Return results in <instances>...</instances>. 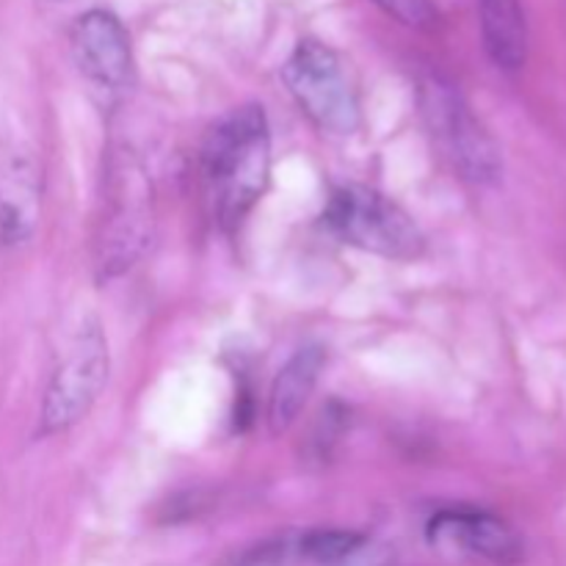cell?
<instances>
[{
    "instance_id": "obj_10",
    "label": "cell",
    "mask_w": 566,
    "mask_h": 566,
    "mask_svg": "<svg viewBox=\"0 0 566 566\" xmlns=\"http://www.w3.org/2000/svg\"><path fill=\"white\" fill-rule=\"evenodd\" d=\"M39 219V171L25 155L0 160V243L31 238Z\"/></svg>"
},
{
    "instance_id": "obj_14",
    "label": "cell",
    "mask_w": 566,
    "mask_h": 566,
    "mask_svg": "<svg viewBox=\"0 0 566 566\" xmlns=\"http://www.w3.org/2000/svg\"><path fill=\"white\" fill-rule=\"evenodd\" d=\"M374 3L409 28H431L437 22V9L431 0H374Z\"/></svg>"
},
{
    "instance_id": "obj_5",
    "label": "cell",
    "mask_w": 566,
    "mask_h": 566,
    "mask_svg": "<svg viewBox=\"0 0 566 566\" xmlns=\"http://www.w3.org/2000/svg\"><path fill=\"white\" fill-rule=\"evenodd\" d=\"M282 81L318 130L329 136H352L363 125L357 92L343 61L318 39H302L282 64Z\"/></svg>"
},
{
    "instance_id": "obj_4",
    "label": "cell",
    "mask_w": 566,
    "mask_h": 566,
    "mask_svg": "<svg viewBox=\"0 0 566 566\" xmlns=\"http://www.w3.org/2000/svg\"><path fill=\"white\" fill-rule=\"evenodd\" d=\"M420 111L457 175L473 186H492L503 175L501 147L451 81L429 75L420 83Z\"/></svg>"
},
{
    "instance_id": "obj_8",
    "label": "cell",
    "mask_w": 566,
    "mask_h": 566,
    "mask_svg": "<svg viewBox=\"0 0 566 566\" xmlns=\"http://www.w3.org/2000/svg\"><path fill=\"white\" fill-rule=\"evenodd\" d=\"M431 542H453L473 556L512 566L523 562V539L503 517L479 509H446L429 523Z\"/></svg>"
},
{
    "instance_id": "obj_6",
    "label": "cell",
    "mask_w": 566,
    "mask_h": 566,
    "mask_svg": "<svg viewBox=\"0 0 566 566\" xmlns=\"http://www.w3.org/2000/svg\"><path fill=\"white\" fill-rule=\"evenodd\" d=\"M108 370V340H105L99 321L92 318L77 329L70 354L61 359L48 390H44L39 431L44 437L61 434V431L81 423L103 392Z\"/></svg>"
},
{
    "instance_id": "obj_11",
    "label": "cell",
    "mask_w": 566,
    "mask_h": 566,
    "mask_svg": "<svg viewBox=\"0 0 566 566\" xmlns=\"http://www.w3.org/2000/svg\"><path fill=\"white\" fill-rule=\"evenodd\" d=\"M479 6L486 53L501 70L517 72L528 55L523 3L520 0H479Z\"/></svg>"
},
{
    "instance_id": "obj_7",
    "label": "cell",
    "mask_w": 566,
    "mask_h": 566,
    "mask_svg": "<svg viewBox=\"0 0 566 566\" xmlns=\"http://www.w3.org/2000/svg\"><path fill=\"white\" fill-rule=\"evenodd\" d=\"M70 48L77 70L103 92H125L136 75L127 28L108 9H88L70 28Z\"/></svg>"
},
{
    "instance_id": "obj_13",
    "label": "cell",
    "mask_w": 566,
    "mask_h": 566,
    "mask_svg": "<svg viewBox=\"0 0 566 566\" xmlns=\"http://www.w3.org/2000/svg\"><path fill=\"white\" fill-rule=\"evenodd\" d=\"M348 426V409L343 407L340 401H329L324 409H321L318 420L313 426V434L307 440V453L313 462L326 464L335 453L337 442H340L343 431Z\"/></svg>"
},
{
    "instance_id": "obj_9",
    "label": "cell",
    "mask_w": 566,
    "mask_h": 566,
    "mask_svg": "<svg viewBox=\"0 0 566 566\" xmlns=\"http://www.w3.org/2000/svg\"><path fill=\"white\" fill-rule=\"evenodd\" d=\"M326 365V352L324 346H304L287 359L285 365L276 374L274 385L269 392V431L274 437L285 434L296 418L302 415V409L307 407L310 396H313L315 385L321 379V370Z\"/></svg>"
},
{
    "instance_id": "obj_12",
    "label": "cell",
    "mask_w": 566,
    "mask_h": 566,
    "mask_svg": "<svg viewBox=\"0 0 566 566\" xmlns=\"http://www.w3.org/2000/svg\"><path fill=\"white\" fill-rule=\"evenodd\" d=\"M365 545V536L357 531H340V528H318L304 534L302 553L318 564H335L357 553Z\"/></svg>"
},
{
    "instance_id": "obj_3",
    "label": "cell",
    "mask_w": 566,
    "mask_h": 566,
    "mask_svg": "<svg viewBox=\"0 0 566 566\" xmlns=\"http://www.w3.org/2000/svg\"><path fill=\"white\" fill-rule=\"evenodd\" d=\"M324 224L337 241L396 263H412L426 252V235L412 216L370 186L352 182L335 188L326 202Z\"/></svg>"
},
{
    "instance_id": "obj_2",
    "label": "cell",
    "mask_w": 566,
    "mask_h": 566,
    "mask_svg": "<svg viewBox=\"0 0 566 566\" xmlns=\"http://www.w3.org/2000/svg\"><path fill=\"white\" fill-rule=\"evenodd\" d=\"M105 213L97 232L94 269L103 282L130 271L155 235L153 182L130 149L111 155L105 175Z\"/></svg>"
},
{
    "instance_id": "obj_1",
    "label": "cell",
    "mask_w": 566,
    "mask_h": 566,
    "mask_svg": "<svg viewBox=\"0 0 566 566\" xmlns=\"http://www.w3.org/2000/svg\"><path fill=\"white\" fill-rule=\"evenodd\" d=\"M202 182L213 219L235 232L263 197L271 177V133L263 105H241L205 136Z\"/></svg>"
}]
</instances>
